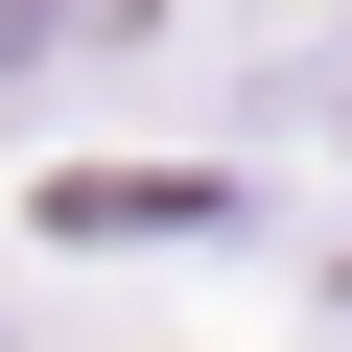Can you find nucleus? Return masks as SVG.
<instances>
[{
    "instance_id": "nucleus-1",
    "label": "nucleus",
    "mask_w": 352,
    "mask_h": 352,
    "mask_svg": "<svg viewBox=\"0 0 352 352\" xmlns=\"http://www.w3.org/2000/svg\"><path fill=\"white\" fill-rule=\"evenodd\" d=\"M24 24H71V0H0V47H24Z\"/></svg>"
}]
</instances>
